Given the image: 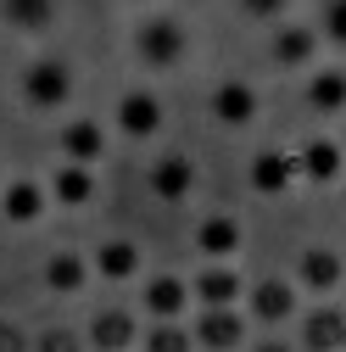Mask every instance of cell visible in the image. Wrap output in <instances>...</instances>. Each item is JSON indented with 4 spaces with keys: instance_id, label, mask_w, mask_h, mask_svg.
Returning a JSON list of instances; mask_svg holds the SVG:
<instances>
[{
    "instance_id": "1",
    "label": "cell",
    "mask_w": 346,
    "mask_h": 352,
    "mask_svg": "<svg viewBox=\"0 0 346 352\" xmlns=\"http://www.w3.org/2000/svg\"><path fill=\"white\" fill-rule=\"evenodd\" d=\"M135 56H140V67H151V73L185 67V56H190V28H185L179 17H168V12L146 17V23L135 28Z\"/></svg>"
},
{
    "instance_id": "2",
    "label": "cell",
    "mask_w": 346,
    "mask_h": 352,
    "mask_svg": "<svg viewBox=\"0 0 346 352\" xmlns=\"http://www.w3.org/2000/svg\"><path fill=\"white\" fill-rule=\"evenodd\" d=\"M17 90H23V101H28L34 112H62V107L73 101V67L56 62V56H39V62L23 67Z\"/></svg>"
},
{
    "instance_id": "3",
    "label": "cell",
    "mask_w": 346,
    "mask_h": 352,
    "mask_svg": "<svg viewBox=\"0 0 346 352\" xmlns=\"http://www.w3.org/2000/svg\"><path fill=\"white\" fill-rule=\"evenodd\" d=\"M341 280H346V263L330 246H301V257H296V285L301 291L330 296V291H341Z\"/></svg>"
},
{
    "instance_id": "4",
    "label": "cell",
    "mask_w": 346,
    "mask_h": 352,
    "mask_svg": "<svg viewBox=\"0 0 346 352\" xmlns=\"http://www.w3.org/2000/svg\"><path fill=\"white\" fill-rule=\"evenodd\" d=\"M62 157L67 162H101L106 157V123L101 118H90V112H78V118H67L62 123Z\"/></svg>"
},
{
    "instance_id": "5",
    "label": "cell",
    "mask_w": 346,
    "mask_h": 352,
    "mask_svg": "<svg viewBox=\"0 0 346 352\" xmlns=\"http://www.w3.org/2000/svg\"><path fill=\"white\" fill-rule=\"evenodd\" d=\"M162 123H168V112H162V101H157L151 90H128V96L117 101V129H123L128 140L162 135Z\"/></svg>"
},
{
    "instance_id": "6",
    "label": "cell",
    "mask_w": 346,
    "mask_h": 352,
    "mask_svg": "<svg viewBox=\"0 0 346 352\" xmlns=\"http://www.w3.org/2000/svg\"><path fill=\"white\" fill-rule=\"evenodd\" d=\"M212 118H218V123H229V129H240V123H251L257 118V107H263V101H257V90H251V84L246 78H224V84H212Z\"/></svg>"
},
{
    "instance_id": "7",
    "label": "cell",
    "mask_w": 346,
    "mask_h": 352,
    "mask_svg": "<svg viewBox=\"0 0 346 352\" xmlns=\"http://www.w3.org/2000/svg\"><path fill=\"white\" fill-rule=\"evenodd\" d=\"M196 190V162L190 157H157L151 168V196L157 201H190Z\"/></svg>"
},
{
    "instance_id": "8",
    "label": "cell",
    "mask_w": 346,
    "mask_h": 352,
    "mask_svg": "<svg viewBox=\"0 0 346 352\" xmlns=\"http://www.w3.org/2000/svg\"><path fill=\"white\" fill-rule=\"evenodd\" d=\"M0 23L12 34H51L56 28V0H0Z\"/></svg>"
},
{
    "instance_id": "9",
    "label": "cell",
    "mask_w": 346,
    "mask_h": 352,
    "mask_svg": "<svg viewBox=\"0 0 346 352\" xmlns=\"http://www.w3.org/2000/svg\"><path fill=\"white\" fill-rule=\"evenodd\" d=\"M301 96H308V107L324 112V118H346V73L341 67H319Z\"/></svg>"
},
{
    "instance_id": "10",
    "label": "cell",
    "mask_w": 346,
    "mask_h": 352,
    "mask_svg": "<svg viewBox=\"0 0 346 352\" xmlns=\"http://www.w3.org/2000/svg\"><path fill=\"white\" fill-rule=\"evenodd\" d=\"M0 212H6V224H34L45 212V185H34V179L0 185Z\"/></svg>"
},
{
    "instance_id": "11",
    "label": "cell",
    "mask_w": 346,
    "mask_h": 352,
    "mask_svg": "<svg viewBox=\"0 0 346 352\" xmlns=\"http://www.w3.org/2000/svg\"><path fill=\"white\" fill-rule=\"evenodd\" d=\"M296 314V285L290 280H263L251 291V319H263V324H285Z\"/></svg>"
},
{
    "instance_id": "12",
    "label": "cell",
    "mask_w": 346,
    "mask_h": 352,
    "mask_svg": "<svg viewBox=\"0 0 346 352\" xmlns=\"http://www.w3.org/2000/svg\"><path fill=\"white\" fill-rule=\"evenodd\" d=\"M341 168H346V146L341 140H313V146H301V157H296V173H308V179H319V185L341 179Z\"/></svg>"
},
{
    "instance_id": "13",
    "label": "cell",
    "mask_w": 346,
    "mask_h": 352,
    "mask_svg": "<svg viewBox=\"0 0 346 352\" xmlns=\"http://www.w3.org/2000/svg\"><path fill=\"white\" fill-rule=\"evenodd\" d=\"M313 51H319V34L301 28V23H285L274 34V67H308Z\"/></svg>"
},
{
    "instance_id": "14",
    "label": "cell",
    "mask_w": 346,
    "mask_h": 352,
    "mask_svg": "<svg viewBox=\"0 0 346 352\" xmlns=\"http://www.w3.org/2000/svg\"><path fill=\"white\" fill-rule=\"evenodd\" d=\"M84 285H90V263H84L78 252H51V263H45V291L73 296V291H84Z\"/></svg>"
},
{
    "instance_id": "15",
    "label": "cell",
    "mask_w": 346,
    "mask_h": 352,
    "mask_svg": "<svg viewBox=\"0 0 346 352\" xmlns=\"http://www.w3.org/2000/svg\"><path fill=\"white\" fill-rule=\"evenodd\" d=\"M290 179H296V157H285V151H263V157L251 162V185L263 190V196H285Z\"/></svg>"
},
{
    "instance_id": "16",
    "label": "cell",
    "mask_w": 346,
    "mask_h": 352,
    "mask_svg": "<svg viewBox=\"0 0 346 352\" xmlns=\"http://www.w3.org/2000/svg\"><path fill=\"white\" fill-rule=\"evenodd\" d=\"M51 196L62 207H84V201H95V173L90 162H62V173L51 179Z\"/></svg>"
},
{
    "instance_id": "17",
    "label": "cell",
    "mask_w": 346,
    "mask_h": 352,
    "mask_svg": "<svg viewBox=\"0 0 346 352\" xmlns=\"http://www.w3.org/2000/svg\"><path fill=\"white\" fill-rule=\"evenodd\" d=\"M240 336H246V324H240V314H229V307H207V319L196 324V341L201 346H218V352L240 346Z\"/></svg>"
},
{
    "instance_id": "18",
    "label": "cell",
    "mask_w": 346,
    "mask_h": 352,
    "mask_svg": "<svg viewBox=\"0 0 346 352\" xmlns=\"http://www.w3.org/2000/svg\"><path fill=\"white\" fill-rule=\"evenodd\" d=\"M185 302H190V285L185 280H173V274H157L151 285H146V307L157 319H179L185 314Z\"/></svg>"
},
{
    "instance_id": "19",
    "label": "cell",
    "mask_w": 346,
    "mask_h": 352,
    "mask_svg": "<svg viewBox=\"0 0 346 352\" xmlns=\"http://www.w3.org/2000/svg\"><path fill=\"white\" fill-rule=\"evenodd\" d=\"M135 319H128V314H117V307H112V314H95V324H90V341L101 346V352H123V346H135Z\"/></svg>"
},
{
    "instance_id": "20",
    "label": "cell",
    "mask_w": 346,
    "mask_h": 352,
    "mask_svg": "<svg viewBox=\"0 0 346 352\" xmlns=\"http://www.w3.org/2000/svg\"><path fill=\"white\" fill-rule=\"evenodd\" d=\"M140 274V246L135 241H106L101 246V280L123 285V280H135Z\"/></svg>"
},
{
    "instance_id": "21",
    "label": "cell",
    "mask_w": 346,
    "mask_h": 352,
    "mask_svg": "<svg viewBox=\"0 0 346 352\" xmlns=\"http://www.w3.org/2000/svg\"><path fill=\"white\" fill-rule=\"evenodd\" d=\"M196 241H201V252H207V257H229V252L240 246V224H235L229 212H212L207 224L196 230Z\"/></svg>"
},
{
    "instance_id": "22",
    "label": "cell",
    "mask_w": 346,
    "mask_h": 352,
    "mask_svg": "<svg viewBox=\"0 0 346 352\" xmlns=\"http://www.w3.org/2000/svg\"><path fill=\"white\" fill-rule=\"evenodd\" d=\"M196 296H201L207 307H229V302L240 296V280H235L229 269H207V274L196 280Z\"/></svg>"
},
{
    "instance_id": "23",
    "label": "cell",
    "mask_w": 346,
    "mask_h": 352,
    "mask_svg": "<svg viewBox=\"0 0 346 352\" xmlns=\"http://www.w3.org/2000/svg\"><path fill=\"white\" fill-rule=\"evenodd\" d=\"M146 352H190V336H185V330H173V319H162V330H151Z\"/></svg>"
},
{
    "instance_id": "24",
    "label": "cell",
    "mask_w": 346,
    "mask_h": 352,
    "mask_svg": "<svg viewBox=\"0 0 346 352\" xmlns=\"http://www.w3.org/2000/svg\"><path fill=\"white\" fill-rule=\"evenodd\" d=\"M324 39L330 45H346V0H324Z\"/></svg>"
},
{
    "instance_id": "25",
    "label": "cell",
    "mask_w": 346,
    "mask_h": 352,
    "mask_svg": "<svg viewBox=\"0 0 346 352\" xmlns=\"http://www.w3.org/2000/svg\"><path fill=\"white\" fill-rule=\"evenodd\" d=\"M240 12H246L251 23H279V17L290 12V0H240Z\"/></svg>"
},
{
    "instance_id": "26",
    "label": "cell",
    "mask_w": 346,
    "mask_h": 352,
    "mask_svg": "<svg viewBox=\"0 0 346 352\" xmlns=\"http://www.w3.org/2000/svg\"><path fill=\"white\" fill-rule=\"evenodd\" d=\"M39 352H78V336L56 330V336H45V341H39Z\"/></svg>"
},
{
    "instance_id": "27",
    "label": "cell",
    "mask_w": 346,
    "mask_h": 352,
    "mask_svg": "<svg viewBox=\"0 0 346 352\" xmlns=\"http://www.w3.org/2000/svg\"><path fill=\"white\" fill-rule=\"evenodd\" d=\"M263 352H285V346H263Z\"/></svg>"
},
{
    "instance_id": "28",
    "label": "cell",
    "mask_w": 346,
    "mask_h": 352,
    "mask_svg": "<svg viewBox=\"0 0 346 352\" xmlns=\"http://www.w3.org/2000/svg\"><path fill=\"white\" fill-rule=\"evenodd\" d=\"M0 185H6V173H0Z\"/></svg>"
},
{
    "instance_id": "29",
    "label": "cell",
    "mask_w": 346,
    "mask_h": 352,
    "mask_svg": "<svg viewBox=\"0 0 346 352\" xmlns=\"http://www.w3.org/2000/svg\"><path fill=\"white\" fill-rule=\"evenodd\" d=\"M341 146H346V140H341Z\"/></svg>"
}]
</instances>
